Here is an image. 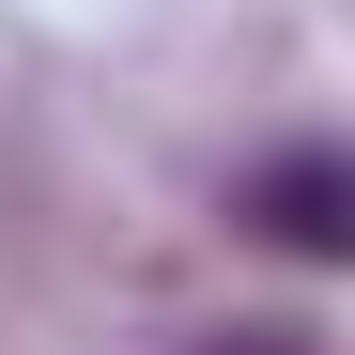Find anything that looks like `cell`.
Here are the masks:
<instances>
[{
  "label": "cell",
  "mask_w": 355,
  "mask_h": 355,
  "mask_svg": "<svg viewBox=\"0 0 355 355\" xmlns=\"http://www.w3.org/2000/svg\"><path fill=\"white\" fill-rule=\"evenodd\" d=\"M201 355H309V324H216Z\"/></svg>",
  "instance_id": "2"
},
{
  "label": "cell",
  "mask_w": 355,
  "mask_h": 355,
  "mask_svg": "<svg viewBox=\"0 0 355 355\" xmlns=\"http://www.w3.org/2000/svg\"><path fill=\"white\" fill-rule=\"evenodd\" d=\"M232 216H248L278 263H355V155L340 139H293V155H263L248 186H232Z\"/></svg>",
  "instance_id": "1"
}]
</instances>
